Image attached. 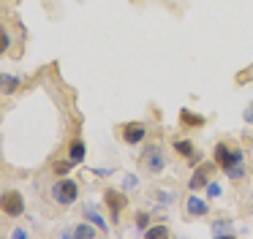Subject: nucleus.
<instances>
[{
  "mask_svg": "<svg viewBox=\"0 0 253 239\" xmlns=\"http://www.w3.org/2000/svg\"><path fill=\"white\" fill-rule=\"evenodd\" d=\"M212 160L218 163V168L229 171V168L237 166V163H245V152H242L240 147H234V144L218 141V144H215V150H212Z\"/></svg>",
  "mask_w": 253,
  "mask_h": 239,
  "instance_id": "nucleus-1",
  "label": "nucleus"
},
{
  "mask_svg": "<svg viewBox=\"0 0 253 239\" xmlns=\"http://www.w3.org/2000/svg\"><path fill=\"white\" fill-rule=\"evenodd\" d=\"M77 199H79V185L74 179H57L52 185V201L57 206H71Z\"/></svg>",
  "mask_w": 253,
  "mask_h": 239,
  "instance_id": "nucleus-2",
  "label": "nucleus"
},
{
  "mask_svg": "<svg viewBox=\"0 0 253 239\" xmlns=\"http://www.w3.org/2000/svg\"><path fill=\"white\" fill-rule=\"evenodd\" d=\"M104 201H106V209H109L112 220L120 223V212H123V206L128 204L126 193H123V190H115V188H106L104 190Z\"/></svg>",
  "mask_w": 253,
  "mask_h": 239,
  "instance_id": "nucleus-3",
  "label": "nucleus"
},
{
  "mask_svg": "<svg viewBox=\"0 0 253 239\" xmlns=\"http://www.w3.org/2000/svg\"><path fill=\"white\" fill-rule=\"evenodd\" d=\"M215 168H218V163H202V166H196V171H193V177L188 179V188L196 193V190H202V188H207L210 185V177L215 174Z\"/></svg>",
  "mask_w": 253,
  "mask_h": 239,
  "instance_id": "nucleus-4",
  "label": "nucleus"
},
{
  "mask_svg": "<svg viewBox=\"0 0 253 239\" xmlns=\"http://www.w3.org/2000/svg\"><path fill=\"white\" fill-rule=\"evenodd\" d=\"M0 206H3V215L19 217L25 212V199H22V193H17V190H6V193H3V201H0Z\"/></svg>",
  "mask_w": 253,
  "mask_h": 239,
  "instance_id": "nucleus-5",
  "label": "nucleus"
},
{
  "mask_svg": "<svg viewBox=\"0 0 253 239\" xmlns=\"http://www.w3.org/2000/svg\"><path fill=\"white\" fill-rule=\"evenodd\" d=\"M120 136L126 144H142L147 139V128H144V122H126L120 128Z\"/></svg>",
  "mask_w": 253,
  "mask_h": 239,
  "instance_id": "nucleus-6",
  "label": "nucleus"
},
{
  "mask_svg": "<svg viewBox=\"0 0 253 239\" xmlns=\"http://www.w3.org/2000/svg\"><path fill=\"white\" fill-rule=\"evenodd\" d=\"M142 163H144V168H147L150 174H161V171H164V163L166 160H164V155H161L158 147H150V150L142 155Z\"/></svg>",
  "mask_w": 253,
  "mask_h": 239,
  "instance_id": "nucleus-7",
  "label": "nucleus"
},
{
  "mask_svg": "<svg viewBox=\"0 0 253 239\" xmlns=\"http://www.w3.org/2000/svg\"><path fill=\"white\" fill-rule=\"evenodd\" d=\"M185 209H188V215H191V217H202V215H207L210 204L202 199V196L191 193V196H188V201H185Z\"/></svg>",
  "mask_w": 253,
  "mask_h": 239,
  "instance_id": "nucleus-8",
  "label": "nucleus"
},
{
  "mask_svg": "<svg viewBox=\"0 0 253 239\" xmlns=\"http://www.w3.org/2000/svg\"><path fill=\"white\" fill-rule=\"evenodd\" d=\"M171 147H174V152H177L180 158H185V160H191V163L199 160L196 150H193V144H191L188 139H174V144H171Z\"/></svg>",
  "mask_w": 253,
  "mask_h": 239,
  "instance_id": "nucleus-9",
  "label": "nucleus"
},
{
  "mask_svg": "<svg viewBox=\"0 0 253 239\" xmlns=\"http://www.w3.org/2000/svg\"><path fill=\"white\" fill-rule=\"evenodd\" d=\"M84 155H87V150H84V141H82V139H71V144H68V160L77 166V163L84 160Z\"/></svg>",
  "mask_w": 253,
  "mask_h": 239,
  "instance_id": "nucleus-10",
  "label": "nucleus"
},
{
  "mask_svg": "<svg viewBox=\"0 0 253 239\" xmlns=\"http://www.w3.org/2000/svg\"><path fill=\"white\" fill-rule=\"evenodd\" d=\"M180 122L185 125V128H202V125H204V117L193 114L191 109H182V112H180Z\"/></svg>",
  "mask_w": 253,
  "mask_h": 239,
  "instance_id": "nucleus-11",
  "label": "nucleus"
},
{
  "mask_svg": "<svg viewBox=\"0 0 253 239\" xmlns=\"http://www.w3.org/2000/svg\"><path fill=\"white\" fill-rule=\"evenodd\" d=\"M84 217H87L90 223H95V226H98V231H101V234H106V231H109V226H106V220H104V217H101L98 212L93 209V206H84Z\"/></svg>",
  "mask_w": 253,
  "mask_h": 239,
  "instance_id": "nucleus-12",
  "label": "nucleus"
},
{
  "mask_svg": "<svg viewBox=\"0 0 253 239\" xmlns=\"http://www.w3.org/2000/svg\"><path fill=\"white\" fill-rule=\"evenodd\" d=\"M95 231H98V226H95V223H79V226L74 228V237L90 239V237H95Z\"/></svg>",
  "mask_w": 253,
  "mask_h": 239,
  "instance_id": "nucleus-13",
  "label": "nucleus"
},
{
  "mask_svg": "<svg viewBox=\"0 0 253 239\" xmlns=\"http://www.w3.org/2000/svg\"><path fill=\"white\" fill-rule=\"evenodd\" d=\"M0 84H3V92H6V95H14L17 87H19V79L11 74H3V81H0Z\"/></svg>",
  "mask_w": 253,
  "mask_h": 239,
  "instance_id": "nucleus-14",
  "label": "nucleus"
},
{
  "mask_svg": "<svg viewBox=\"0 0 253 239\" xmlns=\"http://www.w3.org/2000/svg\"><path fill=\"white\" fill-rule=\"evenodd\" d=\"M212 234L215 237H220V234H234V228H231L229 220H215L212 223Z\"/></svg>",
  "mask_w": 253,
  "mask_h": 239,
  "instance_id": "nucleus-15",
  "label": "nucleus"
},
{
  "mask_svg": "<svg viewBox=\"0 0 253 239\" xmlns=\"http://www.w3.org/2000/svg\"><path fill=\"white\" fill-rule=\"evenodd\" d=\"M144 237H147V239L169 237V228H166V226H153V228H144Z\"/></svg>",
  "mask_w": 253,
  "mask_h": 239,
  "instance_id": "nucleus-16",
  "label": "nucleus"
},
{
  "mask_svg": "<svg viewBox=\"0 0 253 239\" xmlns=\"http://www.w3.org/2000/svg\"><path fill=\"white\" fill-rule=\"evenodd\" d=\"M133 220H136V226H139V228H147L150 217H147V212H136V217H133Z\"/></svg>",
  "mask_w": 253,
  "mask_h": 239,
  "instance_id": "nucleus-17",
  "label": "nucleus"
},
{
  "mask_svg": "<svg viewBox=\"0 0 253 239\" xmlns=\"http://www.w3.org/2000/svg\"><path fill=\"white\" fill-rule=\"evenodd\" d=\"M11 46V38H8V33H6V27H3V33H0V49L6 52V49Z\"/></svg>",
  "mask_w": 253,
  "mask_h": 239,
  "instance_id": "nucleus-18",
  "label": "nucleus"
},
{
  "mask_svg": "<svg viewBox=\"0 0 253 239\" xmlns=\"http://www.w3.org/2000/svg\"><path fill=\"white\" fill-rule=\"evenodd\" d=\"M71 166H74L71 160H63V163H55V174H66V171H68V168H71Z\"/></svg>",
  "mask_w": 253,
  "mask_h": 239,
  "instance_id": "nucleus-19",
  "label": "nucleus"
},
{
  "mask_svg": "<svg viewBox=\"0 0 253 239\" xmlns=\"http://www.w3.org/2000/svg\"><path fill=\"white\" fill-rule=\"evenodd\" d=\"M242 117H245V122H251V125H253V103H248V109L242 112Z\"/></svg>",
  "mask_w": 253,
  "mask_h": 239,
  "instance_id": "nucleus-20",
  "label": "nucleus"
},
{
  "mask_svg": "<svg viewBox=\"0 0 253 239\" xmlns=\"http://www.w3.org/2000/svg\"><path fill=\"white\" fill-rule=\"evenodd\" d=\"M207 193H210V196H212V199H215V196L220 193V185H218V182H210V185H207Z\"/></svg>",
  "mask_w": 253,
  "mask_h": 239,
  "instance_id": "nucleus-21",
  "label": "nucleus"
},
{
  "mask_svg": "<svg viewBox=\"0 0 253 239\" xmlns=\"http://www.w3.org/2000/svg\"><path fill=\"white\" fill-rule=\"evenodd\" d=\"M155 199H161L164 204H171V193H155Z\"/></svg>",
  "mask_w": 253,
  "mask_h": 239,
  "instance_id": "nucleus-22",
  "label": "nucleus"
},
{
  "mask_svg": "<svg viewBox=\"0 0 253 239\" xmlns=\"http://www.w3.org/2000/svg\"><path fill=\"white\" fill-rule=\"evenodd\" d=\"M28 237V231H22V228H17V231H14V239H25Z\"/></svg>",
  "mask_w": 253,
  "mask_h": 239,
  "instance_id": "nucleus-23",
  "label": "nucleus"
}]
</instances>
